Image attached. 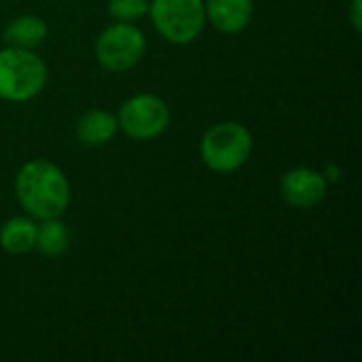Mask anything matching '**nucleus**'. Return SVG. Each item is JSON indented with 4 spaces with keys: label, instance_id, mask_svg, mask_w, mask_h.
Masks as SVG:
<instances>
[{
    "label": "nucleus",
    "instance_id": "nucleus-1",
    "mask_svg": "<svg viewBox=\"0 0 362 362\" xmlns=\"http://www.w3.org/2000/svg\"><path fill=\"white\" fill-rule=\"evenodd\" d=\"M15 195L30 216L38 221L55 218L62 216L70 204V182L55 163L32 159L17 172Z\"/></svg>",
    "mask_w": 362,
    "mask_h": 362
},
{
    "label": "nucleus",
    "instance_id": "nucleus-2",
    "mask_svg": "<svg viewBox=\"0 0 362 362\" xmlns=\"http://www.w3.org/2000/svg\"><path fill=\"white\" fill-rule=\"evenodd\" d=\"M47 83V66L32 49L8 47L0 51V98L6 102H28Z\"/></svg>",
    "mask_w": 362,
    "mask_h": 362
},
{
    "label": "nucleus",
    "instance_id": "nucleus-3",
    "mask_svg": "<svg viewBox=\"0 0 362 362\" xmlns=\"http://www.w3.org/2000/svg\"><path fill=\"white\" fill-rule=\"evenodd\" d=\"M252 153V134L238 121H223L212 125L199 144L202 161L218 174L240 170Z\"/></svg>",
    "mask_w": 362,
    "mask_h": 362
},
{
    "label": "nucleus",
    "instance_id": "nucleus-4",
    "mask_svg": "<svg viewBox=\"0 0 362 362\" xmlns=\"http://www.w3.org/2000/svg\"><path fill=\"white\" fill-rule=\"evenodd\" d=\"M148 15L157 32L172 45L193 42L206 25L204 0H151Z\"/></svg>",
    "mask_w": 362,
    "mask_h": 362
},
{
    "label": "nucleus",
    "instance_id": "nucleus-5",
    "mask_svg": "<svg viewBox=\"0 0 362 362\" xmlns=\"http://www.w3.org/2000/svg\"><path fill=\"white\" fill-rule=\"evenodd\" d=\"M146 51V38L142 30L127 21H117L104 28L95 40V57L102 68L110 72L132 70Z\"/></svg>",
    "mask_w": 362,
    "mask_h": 362
},
{
    "label": "nucleus",
    "instance_id": "nucleus-6",
    "mask_svg": "<svg viewBox=\"0 0 362 362\" xmlns=\"http://www.w3.org/2000/svg\"><path fill=\"white\" fill-rule=\"evenodd\" d=\"M119 129L134 140H153L161 136L170 125L168 104L153 93H140L125 100L117 115Z\"/></svg>",
    "mask_w": 362,
    "mask_h": 362
},
{
    "label": "nucleus",
    "instance_id": "nucleus-7",
    "mask_svg": "<svg viewBox=\"0 0 362 362\" xmlns=\"http://www.w3.org/2000/svg\"><path fill=\"white\" fill-rule=\"evenodd\" d=\"M329 182L322 172L312 168H293L280 178V195L293 208H316L327 197Z\"/></svg>",
    "mask_w": 362,
    "mask_h": 362
},
{
    "label": "nucleus",
    "instance_id": "nucleus-8",
    "mask_svg": "<svg viewBox=\"0 0 362 362\" xmlns=\"http://www.w3.org/2000/svg\"><path fill=\"white\" fill-rule=\"evenodd\" d=\"M206 19L225 34H238L252 21L255 0H206Z\"/></svg>",
    "mask_w": 362,
    "mask_h": 362
},
{
    "label": "nucleus",
    "instance_id": "nucleus-9",
    "mask_svg": "<svg viewBox=\"0 0 362 362\" xmlns=\"http://www.w3.org/2000/svg\"><path fill=\"white\" fill-rule=\"evenodd\" d=\"M119 129V123H117V117L106 112V110H100V108H91L87 112H83L74 125V132H76V138L85 144V146H102L106 144L108 140L115 138Z\"/></svg>",
    "mask_w": 362,
    "mask_h": 362
},
{
    "label": "nucleus",
    "instance_id": "nucleus-10",
    "mask_svg": "<svg viewBox=\"0 0 362 362\" xmlns=\"http://www.w3.org/2000/svg\"><path fill=\"white\" fill-rule=\"evenodd\" d=\"M4 38L11 47L34 49L47 38V23L36 15H19L6 25Z\"/></svg>",
    "mask_w": 362,
    "mask_h": 362
},
{
    "label": "nucleus",
    "instance_id": "nucleus-11",
    "mask_svg": "<svg viewBox=\"0 0 362 362\" xmlns=\"http://www.w3.org/2000/svg\"><path fill=\"white\" fill-rule=\"evenodd\" d=\"M36 244V223L25 216L6 221L0 229V246L11 255L30 252Z\"/></svg>",
    "mask_w": 362,
    "mask_h": 362
},
{
    "label": "nucleus",
    "instance_id": "nucleus-12",
    "mask_svg": "<svg viewBox=\"0 0 362 362\" xmlns=\"http://www.w3.org/2000/svg\"><path fill=\"white\" fill-rule=\"evenodd\" d=\"M70 246V229L68 225L55 216V218H45L40 225H36V244L40 255L45 257H59L68 250Z\"/></svg>",
    "mask_w": 362,
    "mask_h": 362
},
{
    "label": "nucleus",
    "instance_id": "nucleus-13",
    "mask_svg": "<svg viewBox=\"0 0 362 362\" xmlns=\"http://www.w3.org/2000/svg\"><path fill=\"white\" fill-rule=\"evenodd\" d=\"M148 13V0H108V15L117 21H138Z\"/></svg>",
    "mask_w": 362,
    "mask_h": 362
},
{
    "label": "nucleus",
    "instance_id": "nucleus-14",
    "mask_svg": "<svg viewBox=\"0 0 362 362\" xmlns=\"http://www.w3.org/2000/svg\"><path fill=\"white\" fill-rule=\"evenodd\" d=\"M361 4L362 0H352V4H350V21L356 32H361Z\"/></svg>",
    "mask_w": 362,
    "mask_h": 362
},
{
    "label": "nucleus",
    "instance_id": "nucleus-15",
    "mask_svg": "<svg viewBox=\"0 0 362 362\" xmlns=\"http://www.w3.org/2000/svg\"><path fill=\"white\" fill-rule=\"evenodd\" d=\"M322 176H325V180H327V182H337V180H339V176H341V170H339L335 163H329V165L322 170Z\"/></svg>",
    "mask_w": 362,
    "mask_h": 362
}]
</instances>
